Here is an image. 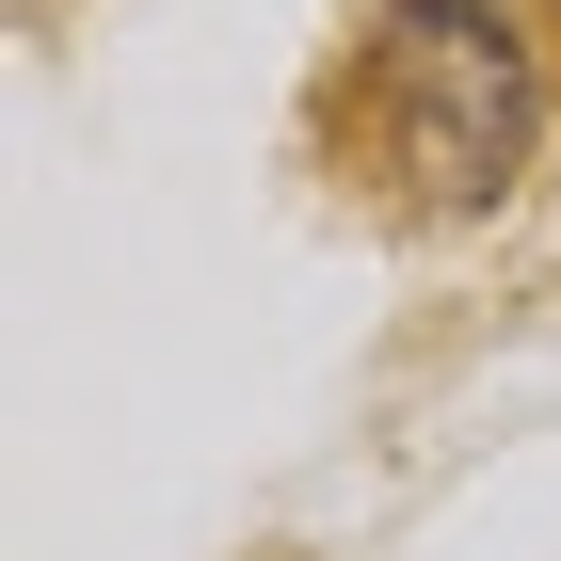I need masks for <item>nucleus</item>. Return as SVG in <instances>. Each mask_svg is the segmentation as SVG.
Listing matches in <instances>:
<instances>
[{
	"instance_id": "1",
	"label": "nucleus",
	"mask_w": 561,
	"mask_h": 561,
	"mask_svg": "<svg viewBox=\"0 0 561 561\" xmlns=\"http://www.w3.org/2000/svg\"><path fill=\"white\" fill-rule=\"evenodd\" d=\"M546 145L514 0H386L353 48V193L386 209H497Z\"/></svg>"
}]
</instances>
